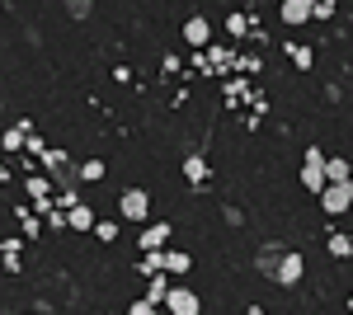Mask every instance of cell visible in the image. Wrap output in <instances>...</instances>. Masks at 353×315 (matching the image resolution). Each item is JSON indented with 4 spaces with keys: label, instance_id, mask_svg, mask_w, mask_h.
Wrapping results in <instances>:
<instances>
[{
    "label": "cell",
    "instance_id": "16",
    "mask_svg": "<svg viewBox=\"0 0 353 315\" xmlns=\"http://www.w3.org/2000/svg\"><path fill=\"white\" fill-rule=\"evenodd\" d=\"M24 188H28V198H33V203H48V193H52V179H48V174H28Z\"/></svg>",
    "mask_w": 353,
    "mask_h": 315
},
{
    "label": "cell",
    "instance_id": "27",
    "mask_svg": "<svg viewBox=\"0 0 353 315\" xmlns=\"http://www.w3.org/2000/svg\"><path fill=\"white\" fill-rule=\"evenodd\" d=\"M334 14V0H311V19H330Z\"/></svg>",
    "mask_w": 353,
    "mask_h": 315
},
{
    "label": "cell",
    "instance_id": "17",
    "mask_svg": "<svg viewBox=\"0 0 353 315\" xmlns=\"http://www.w3.org/2000/svg\"><path fill=\"white\" fill-rule=\"evenodd\" d=\"M288 61H292L297 71H311V61H316V52H311L306 43H288Z\"/></svg>",
    "mask_w": 353,
    "mask_h": 315
},
{
    "label": "cell",
    "instance_id": "15",
    "mask_svg": "<svg viewBox=\"0 0 353 315\" xmlns=\"http://www.w3.org/2000/svg\"><path fill=\"white\" fill-rule=\"evenodd\" d=\"M184 179H189L193 188H203V184H208V160H203V156H189V160H184Z\"/></svg>",
    "mask_w": 353,
    "mask_h": 315
},
{
    "label": "cell",
    "instance_id": "28",
    "mask_svg": "<svg viewBox=\"0 0 353 315\" xmlns=\"http://www.w3.org/2000/svg\"><path fill=\"white\" fill-rule=\"evenodd\" d=\"M94 236L99 240H118V221H94Z\"/></svg>",
    "mask_w": 353,
    "mask_h": 315
},
{
    "label": "cell",
    "instance_id": "31",
    "mask_svg": "<svg viewBox=\"0 0 353 315\" xmlns=\"http://www.w3.org/2000/svg\"><path fill=\"white\" fill-rule=\"evenodd\" d=\"M43 165H48V170H61V165H66V151H48Z\"/></svg>",
    "mask_w": 353,
    "mask_h": 315
},
{
    "label": "cell",
    "instance_id": "11",
    "mask_svg": "<svg viewBox=\"0 0 353 315\" xmlns=\"http://www.w3.org/2000/svg\"><path fill=\"white\" fill-rule=\"evenodd\" d=\"M19 250H24V236L0 240V268H5V273H24V259H19Z\"/></svg>",
    "mask_w": 353,
    "mask_h": 315
},
{
    "label": "cell",
    "instance_id": "24",
    "mask_svg": "<svg viewBox=\"0 0 353 315\" xmlns=\"http://www.w3.org/2000/svg\"><path fill=\"white\" fill-rule=\"evenodd\" d=\"M226 28H231L236 38H245V33H250V14H231V19H226Z\"/></svg>",
    "mask_w": 353,
    "mask_h": 315
},
{
    "label": "cell",
    "instance_id": "23",
    "mask_svg": "<svg viewBox=\"0 0 353 315\" xmlns=\"http://www.w3.org/2000/svg\"><path fill=\"white\" fill-rule=\"evenodd\" d=\"M66 14H71V19H90V14H94V5H90V0H71V5H66Z\"/></svg>",
    "mask_w": 353,
    "mask_h": 315
},
{
    "label": "cell",
    "instance_id": "2",
    "mask_svg": "<svg viewBox=\"0 0 353 315\" xmlns=\"http://www.w3.org/2000/svg\"><path fill=\"white\" fill-rule=\"evenodd\" d=\"M170 315H203V296L193 287H179V283H170V292H165V301H161Z\"/></svg>",
    "mask_w": 353,
    "mask_h": 315
},
{
    "label": "cell",
    "instance_id": "3",
    "mask_svg": "<svg viewBox=\"0 0 353 315\" xmlns=\"http://www.w3.org/2000/svg\"><path fill=\"white\" fill-rule=\"evenodd\" d=\"M301 273H306V259H301L297 250H283V254H278V263H273V283H278V287H297L301 283Z\"/></svg>",
    "mask_w": 353,
    "mask_h": 315
},
{
    "label": "cell",
    "instance_id": "10",
    "mask_svg": "<svg viewBox=\"0 0 353 315\" xmlns=\"http://www.w3.org/2000/svg\"><path fill=\"white\" fill-rule=\"evenodd\" d=\"M278 19H283L288 28L311 24V0H283V5H278Z\"/></svg>",
    "mask_w": 353,
    "mask_h": 315
},
{
    "label": "cell",
    "instance_id": "21",
    "mask_svg": "<svg viewBox=\"0 0 353 315\" xmlns=\"http://www.w3.org/2000/svg\"><path fill=\"white\" fill-rule=\"evenodd\" d=\"M104 170H109L104 160H85V165H81V179H85V184H99V179H104Z\"/></svg>",
    "mask_w": 353,
    "mask_h": 315
},
{
    "label": "cell",
    "instance_id": "33",
    "mask_svg": "<svg viewBox=\"0 0 353 315\" xmlns=\"http://www.w3.org/2000/svg\"><path fill=\"white\" fill-rule=\"evenodd\" d=\"M245 315H269V311H264V306H250V311H245Z\"/></svg>",
    "mask_w": 353,
    "mask_h": 315
},
{
    "label": "cell",
    "instance_id": "30",
    "mask_svg": "<svg viewBox=\"0 0 353 315\" xmlns=\"http://www.w3.org/2000/svg\"><path fill=\"white\" fill-rule=\"evenodd\" d=\"M24 146H28V151H33V156H48V141H43V136H38V132H33V136H28Z\"/></svg>",
    "mask_w": 353,
    "mask_h": 315
},
{
    "label": "cell",
    "instance_id": "13",
    "mask_svg": "<svg viewBox=\"0 0 353 315\" xmlns=\"http://www.w3.org/2000/svg\"><path fill=\"white\" fill-rule=\"evenodd\" d=\"M189 268H193V259L184 250H165V278H184Z\"/></svg>",
    "mask_w": 353,
    "mask_h": 315
},
{
    "label": "cell",
    "instance_id": "5",
    "mask_svg": "<svg viewBox=\"0 0 353 315\" xmlns=\"http://www.w3.org/2000/svg\"><path fill=\"white\" fill-rule=\"evenodd\" d=\"M349 207H353V179L349 184H325L321 188V212H325V216H344Z\"/></svg>",
    "mask_w": 353,
    "mask_h": 315
},
{
    "label": "cell",
    "instance_id": "4",
    "mask_svg": "<svg viewBox=\"0 0 353 315\" xmlns=\"http://www.w3.org/2000/svg\"><path fill=\"white\" fill-rule=\"evenodd\" d=\"M57 207H66V226H71V231H94V221H99L94 207H85L76 193H61V198H57Z\"/></svg>",
    "mask_w": 353,
    "mask_h": 315
},
{
    "label": "cell",
    "instance_id": "32",
    "mask_svg": "<svg viewBox=\"0 0 353 315\" xmlns=\"http://www.w3.org/2000/svg\"><path fill=\"white\" fill-rule=\"evenodd\" d=\"M221 216H226V226H241V221H245L241 207H221Z\"/></svg>",
    "mask_w": 353,
    "mask_h": 315
},
{
    "label": "cell",
    "instance_id": "9",
    "mask_svg": "<svg viewBox=\"0 0 353 315\" xmlns=\"http://www.w3.org/2000/svg\"><path fill=\"white\" fill-rule=\"evenodd\" d=\"M236 61H241L236 48H208L198 57V71H236Z\"/></svg>",
    "mask_w": 353,
    "mask_h": 315
},
{
    "label": "cell",
    "instance_id": "8",
    "mask_svg": "<svg viewBox=\"0 0 353 315\" xmlns=\"http://www.w3.org/2000/svg\"><path fill=\"white\" fill-rule=\"evenodd\" d=\"M184 43L198 48V52H208V48H212V24H208L203 14H189V19H184Z\"/></svg>",
    "mask_w": 353,
    "mask_h": 315
},
{
    "label": "cell",
    "instance_id": "14",
    "mask_svg": "<svg viewBox=\"0 0 353 315\" xmlns=\"http://www.w3.org/2000/svg\"><path fill=\"white\" fill-rule=\"evenodd\" d=\"M28 136H33V123H28V118H19L14 128H10L5 136H0V141H5V151H19V146H24Z\"/></svg>",
    "mask_w": 353,
    "mask_h": 315
},
{
    "label": "cell",
    "instance_id": "6",
    "mask_svg": "<svg viewBox=\"0 0 353 315\" xmlns=\"http://www.w3.org/2000/svg\"><path fill=\"white\" fill-rule=\"evenodd\" d=\"M118 212H123L128 221H146V226H151V193H146V188H128V193L118 198Z\"/></svg>",
    "mask_w": 353,
    "mask_h": 315
},
{
    "label": "cell",
    "instance_id": "20",
    "mask_svg": "<svg viewBox=\"0 0 353 315\" xmlns=\"http://www.w3.org/2000/svg\"><path fill=\"white\" fill-rule=\"evenodd\" d=\"M141 273H146V278L165 273V250H156V254H141Z\"/></svg>",
    "mask_w": 353,
    "mask_h": 315
},
{
    "label": "cell",
    "instance_id": "1",
    "mask_svg": "<svg viewBox=\"0 0 353 315\" xmlns=\"http://www.w3.org/2000/svg\"><path fill=\"white\" fill-rule=\"evenodd\" d=\"M325 151L321 146H306V156H301V188L306 193H316L321 198V188H325Z\"/></svg>",
    "mask_w": 353,
    "mask_h": 315
},
{
    "label": "cell",
    "instance_id": "18",
    "mask_svg": "<svg viewBox=\"0 0 353 315\" xmlns=\"http://www.w3.org/2000/svg\"><path fill=\"white\" fill-rule=\"evenodd\" d=\"M325 250H330V254H334V259H349V254H353V240L344 236V231H330Z\"/></svg>",
    "mask_w": 353,
    "mask_h": 315
},
{
    "label": "cell",
    "instance_id": "26",
    "mask_svg": "<svg viewBox=\"0 0 353 315\" xmlns=\"http://www.w3.org/2000/svg\"><path fill=\"white\" fill-rule=\"evenodd\" d=\"M19 221H24V240H33V236H38V216H33L28 207H19Z\"/></svg>",
    "mask_w": 353,
    "mask_h": 315
},
{
    "label": "cell",
    "instance_id": "29",
    "mask_svg": "<svg viewBox=\"0 0 353 315\" xmlns=\"http://www.w3.org/2000/svg\"><path fill=\"white\" fill-rule=\"evenodd\" d=\"M128 315H156V301H146V296H137L132 306H128Z\"/></svg>",
    "mask_w": 353,
    "mask_h": 315
},
{
    "label": "cell",
    "instance_id": "7",
    "mask_svg": "<svg viewBox=\"0 0 353 315\" xmlns=\"http://www.w3.org/2000/svg\"><path fill=\"white\" fill-rule=\"evenodd\" d=\"M170 236H174V226L170 221H151L141 236H137V250L141 254H156V250H170Z\"/></svg>",
    "mask_w": 353,
    "mask_h": 315
},
{
    "label": "cell",
    "instance_id": "12",
    "mask_svg": "<svg viewBox=\"0 0 353 315\" xmlns=\"http://www.w3.org/2000/svg\"><path fill=\"white\" fill-rule=\"evenodd\" d=\"M353 179V165L344 156H330L325 160V184H349Z\"/></svg>",
    "mask_w": 353,
    "mask_h": 315
},
{
    "label": "cell",
    "instance_id": "19",
    "mask_svg": "<svg viewBox=\"0 0 353 315\" xmlns=\"http://www.w3.org/2000/svg\"><path fill=\"white\" fill-rule=\"evenodd\" d=\"M245 99H250V80H226V104H245Z\"/></svg>",
    "mask_w": 353,
    "mask_h": 315
},
{
    "label": "cell",
    "instance_id": "25",
    "mask_svg": "<svg viewBox=\"0 0 353 315\" xmlns=\"http://www.w3.org/2000/svg\"><path fill=\"white\" fill-rule=\"evenodd\" d=\"M236 71H245V76H259V71H264V61H259V57H241V61H236Z\"/></svg>",
    "mask_w": 353,
    "mask_h": 315
},
{
    "label": "cell",
    "instance_id": "22",
    "mask_svg": "<svg viewBox=\"0 0 353 315\" xmlns=\"http://www.w3.org/2000/svg\"><path fill=\"white\" fill-rule=\"evenodd\" d=\"M165 292H170V278H165V273H156V278H151V287H146V301H156V306H161Z\"/></svg>",
    "mask_w": 353,
    "mask_h": 315
},
{
    "label": "cell",
    "instance_id": "34",
    "mask_svg": "<svg viewBox=\"0 0 353 315\" xmlns=\"http://www.w3.org/2000/svg\"><path fill=\"white\" fill-rule=\"evenodd\" d=\"M349 311H353V296H349Z\"/></svg>",
    "mask_w": 353,
    "mask_h": 315
}]
</instances>
